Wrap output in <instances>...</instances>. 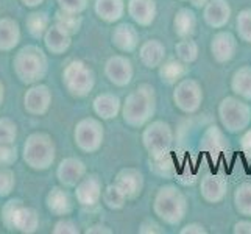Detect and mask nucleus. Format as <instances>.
<instances>
[{"label": "nucleus", "mask_w": 251, "mask_h": 234, "mask_svg": "<svg viewBox=\"0 0 251 234\" xmlns=\"http://www.w3.org/2000/svg\"><path fill=\"white\" fill-rule=\"evenodd\" d=\"M156 108V97H154V88L151 84H139L137 88L126 95L122 106L124 122L133 128H139L145 125L154 114Z\"/></svg>", "instance_id": "obj_1"}, {"label": "nucleus", "mask_w": 251, "mask_h": 234, "mask_svg": "<svg viewBox=\"0 0 251 234\" xmlns=\"http://www.w3.org/2000/svg\"><path fill=\"white\" fill-rule=\"evenodd\" d=\"M153 209L161 220L169 225H178L187 212L186 197L175 186H162L154 197Z\"/></svg>", "instance_id": "obj_2"}, {"label": "nucleus", "mask_w": 251, "mask_h": 234, "mask_svg": "<svg viewBox=\"0 0 251 234\" xmlns=\"http://www.w3.org/2000/svg\"><path fill=\"white\" fill-rule=\"evenodd\" d=\"M14 71L22 81L33 83L46 75L47 59L41 49L28 46L22 49L14 58Z\"/></svg>", "instance_id": "obj_3"}, {"label": "nucleus", "mask_w": 251, "mask_h": 234, "mask_svg": "<svg viewBox=\"0 0 251 234\" xmlns=\"http://www.w3.org/2000/svg\"><path fill=\"white\" fill-rule=\"evenodd\" d=\"M219 117L228 133H240L248 128L251 122V108L245 102L236 97H226L220 102Z\"/></svg>", "instance_id": "obj_4"}, {"label": "nucleus", "mask_w": 251, "mask_h": 234, "mask_svg": "<svg viewBox=\"0 0 251 234\" xmlns=\"http://www.w3.org/2000/svg\"><path fill=\"white\" fill-rule=\"evenodd\" d=\"M24 158L33 169H47L55 159V145L44 133L31 134L24 147Z\"/></svg>", "instance_id": "obj_5"}, {"label": "nucleus", "mask_w": 251, "mask_h": 234, "mask_svg": "<svg viewBox=\"0 0 251 234\" xmlns=\"http://www.w3.org/2000/svg\"><path fill=\"white\" fill-rule=\"evenodd\" d=\"M142 142L153 159L164 158V155L169 153L173 142V133L170 125L167 122H164V120L151 122L144 130Z\"/></svg>", "instance_id": "obj_6"}, {"label": "nucleus", "mask_w": 251, "mask_h": 234, "mask_svg": "<svg viewBox=\"0 0 251 234\" xmlns=\"http://www.w3.org/2000/svg\"><path fill=\"white\" fill-rule=\"evenodd\" d=\"M63 81L71 94L84 97L92 91L95 78L92 71L83 61H72L64 69Z\"/></svg>", "instance_id": "obj_7"}, {"label": "nucleus", "mask_w": 251, "mask_h": 234, "mask_svg": "<svg viewBox=\"0 0 251 234\" xmlns=\"http://www.w3.org/2000/svg\"><path fill=\"white\" fill-rule=\"evenodd\" d=\"M173 102L183 112H195L203 102V89L194 78H183L173 91Z\"/></svg>", "instance_id": "obj_8"}, {"label": "nucleus", "mask_w": 251, "mask_h": 234, "mask_svg": "<svg viewBox=\"0 0 251 234\" xmlns=\"http://www.w3.org/2000/svg\"><path fill=\"white\" fill-rule=\"evenodd\" d=\"M75 142L83 152H95L103 142V125L97 119H83L75 128Z\"/></svg>", "instance_id": "obj_9"}, {"label": "nucleus", "mask_w": 251, "mask_h": 234, "mask_svg": "<svg viewBox=\"0 0 251 234\" xmlns=\"http://www.w3.org/2000/svg\"><path fill=\"white\" fill-rule=\"evenodd\" d=\"M105 74L108 80L116 86H126L133 78V64L126 56L114 55L106 61Z\"/></svg>", "instance_id": "obj_10"}, {"label": "nucleus", "mask_w": 251, "mask_h": 234, "mask_svg": "<svg viewBox=\"0 0 251 234\" xmlns=\"http://www.w3.org/2000/svg\"><path fill=\"white\" fill-rule=\"evenodd\" d=\"M237 50V41L229 31H219L211 41V53L217 63H228Z\"/></svg>", "instance_id": "obj_11"}, {"label": "nucleus", "mask_w": 251, "mask_h": 234, "mask_svg": "<svg viewBox=\"0 0 251 234\" xmlns=\"http://www.w3.org/2000/svg\"><path fill=\"white\" fill-rule=\"evenodd\" d=\"M114 184L126 195V198H136L142 192L144 175L137 169L126 167L117 173Z\"/></svg>", "instance_id": "obj_12"}, {"label": "nucleus", "mask_w": 251, "mask_h": 234, "mask_svg": "<svg viewBox=\"0 0 251 234\" xmlns=\"http://www.w3.org/2000/svg\"><path fill=\"white\" fill-rule=\"evenodd\" d=\"M203 17L209 27L223 28L231 17V6L228 0H207V3L204 5Z\"/></svg>", "instance_id": "obj_13"}, {"label": "nucleus", "mask_w": 251, "mask_h": 234, "mask_svg": "<svg viewBox=\"0 0 251 234\" xmlns=\"http://www.w3.org/2000/svg\"><path fill=\"white\" fill-rule=\"evenodd\" d=\"M128 14L141 27H149L156 17L154 0H128Z\"/></svg>", "instance_id": "obj_14"}, {"label": "nucleus", "mask_w": 251, "mask_h": 234, "mask_svg": "<svg viewBox=\"0 0 251 234\" xmlns=\"http://www.w3.org/2000/svg\"><path fill=\"white\" fill-rule=\"evenodd\" d=\"M101 183L95 175H89L83 178L78 184H76V200L83 206H94L97 205L101 198Z\"/></svg>", "instance_id": "obj_15"}, {"label": "nucleus", "mask_w": 251, "mask_h": 234, "mask_svg": "<svg viewBox=\"0 0 251 234\" xmlns=\"http://www.w3.org/2000/svg\"><path fill=\"white\" fill-rule=\"evenodd\" d=\"M112 44L120 52H133L139 46V33L131 24H120L111 34Z\"/></svg>", "instance_id": "obj_16"}, {"label": "nucleus", "mask_w": 251, "mask_h": 234, "mask_svg": "<svg viewBox=\"0 0 251 234\" xmlns=\"http://www.w3.org/2000/svg\"><path fill=\"white\" fill-rule=\"evenodd\" d=\"M58 180L64 186H76L84 178L86 167L83 161L76 158H66L58 167Z\"/></svg>", "instance_id": "obj_17"}, {"label": "nucleus", "mask_w": 251, "mask_h": 234, "mask_svg": "<svg viewBox=\"0 0 251 234\" xmlns=\"http://www.w3.org/2000/svg\"><path fill=\"white\" fill-rule=\"evenodd\" d=\"M228 190V183L226 180L217 175H206L201 180L200 184V192L201 197L209 203H219L222 202Z\"/></svg>", "instance_id": "obj_18"}, {"label": "nucleus", "mask_w": 251, "mask_h": 234, "mask_svg": "<svg viewBox=\"0 0 251 234\" xmlns=\"http://www.w3.org/2000/svg\"><path fill=\"white\" fill-rule=\"evenodd\" d=\"M139 58L145 67H159L164 63V58H166V47L159 39H149L141 46Z\"/></svg>", "instance_id": "obj_19"}, {"label": "nucleus", "mask_w": 251, "mask_h": 234, "mask_svg": "<svg viewBox=\"0 0 251 234\" xmlns=\"http://www.w3.org/2000/svg\"><path fill=\"white\" fill-rule=\"evenodd\" d=\"M51 95L47 86L39 84L31 88L25 94V108H27L31 114H44L50 106Z\"/></svg>", "instance_id": "obj_20"}, {"label": "nucleus", "mask_w": 251, "mask_h": 234, "mask_svg": "<svg viewBox=\"0 0 251 234\" xmlns=\"http://www.w3.org/2000/svg\"><path fill=\"white\" fill-rule=\"evenodd\" d=\"M71 36L72 34L69 31L61 28L59 25L53 24L46 31V46L51 53H55V55L64 53L69 49V46H71Z\"/></svg>", "instance_id": "obj_21"}, {"label": "nucleus", "mask_w": 251, "mask_h": 234, "mask_svg": "<svg viewBox=\"0 0 251 234\" xmlns=\"http://www.w3.org/2000/svg\"><path fill=\"white\" fill-rule=\"evenodd\" d=\"M173 28L181 39L190 38L197 28V17L190 8H181L176 11L175 19H173Z\"/></svg>", "instance_id": "obj_22"}, {"label": "nucleus", "mask_w": 251, "mask_h": 234, "mask_svg": "<svg viewBox=\"0 0 251 234\" xmlns=\"http://www.w3.org/2000/svg\"><path fill=\"white\" fill-rule=\"evenodd\" d=\"M122 109L120 106V100L114 94H100L97 99L94 100V111L95 114L101 119H112L119 114V111Z\"/></svg>", "instance_id": "obj_23"}, {"label": "nucleus", "mask_w": 251, "mask_h": 234, "mask_svg": "<svg viewBox=\"0 0 251 234\" xmlns=\"http://www.w3.org/2000/svg\"><path fill=\"white\" fill-rule=\"evenodd\" d=\"M95 13L105 22H116L125 13L124 0H95Z\"/></svg>", "instance_id": "obj_24"}, {"label": "nucleus", "mask_w": 251, "mask_h": 234, "mask_svg": "<svg viewBox=\"0 0 251 234\" xmlns=\"http://www.w3.org/2000/svg\"><path fill=\"white\" fill-rule=\"evenodd\" d=\"M187 74L186 63L179 61V59H169L167 63H162L159 66V77L162 83L166 84H176L181 81Z\"/></svg>", "instance_id": "obj_25"}, {"label": "nucleus", "mask_w": 251, "mask_h": 234, "mask_svg": "<svg viewBox=\"0 0 251 234\" xmlns=\"http://www.w3.org/2000/svg\"><path fill=\"white\" fill-rule=\"evenodd\" d=\"M231 89L239 97L251 100V66H242L234 72L231 80Z\"/></svg>", "instance_id": "obj_26"}, {"label": "nucleus", "mask_w": 251, "mask_h": 234, "mask_svg": "<svg viewBox=\"0 0 251 234\" xmlns=\"http://www.w3.org/2000/svg\"><path fill=\"white\" fill-rule=\"evenodd\" d=\"M21 38L19 25L11 19L0 21V50L13 49Z\"/></svg>", "instance_id": "obj_27"}, {"label": "nucleus", "mask_w": 251, "mask_h": 234, "mask_svg": "<svg viewBox=\"0 0 251 234\" xmlns=\"http://www.w3.org/2000/svg\"><path fill=\"white\" fill-rule=\"evenodd\" d=\"M200 147L209 155H219L226 149V142H225V136L220 130L217 127H211L203 134Z\"/></svg>", "instance_id": "obj_28"}, {"label": "nucleus", "mask_w": 251, "mask_h": 234, "mask_svg": "<svg viewBox=\"0 0 251 234\" xmlns=\"http://www.w3.org/2000/svg\"><path fill=\"white\" fill-rule=\"evenodd\" d=\"M47 206L53 214L64 215L71 211V200H69V195L63 189L53 187L47 195Z\"/></svg>", "instance_id": "obj_29"}, {"label": "nucleus", "mask_w": 251, "mask_h": 234, "mask_svg": "<svg viewBox=\"0 0 251 234\" xmlns=\"http://www.w3.org/2000/svg\"><path fill=\"white\" fill-rule=\"evenodd\" d=\"M38 214L31 208H24L21 206L19 211L16 214V220H14V228L19 230L22 233H34L38 228Z\"/></svg>", "instance_id": "obj_30"}, {"label": "nucleus", "mask_w": 251, "mask_h": 234, "mask_svg": "<svg viewBox=\"0 0 251 234\" xmlns=\"http://www.w3.org/2000/svg\"><path fill=\"white\" fill-rule=\"evenodd\" d=\"M234 206L239 214L251 217V183H242L236 189Z\"/></svg>", "instance_id": "obj_31"}, {"label": "nucleus", "mask_w": 251, "mask_h": 234, "mask_svg": "<svg viewBox=\"0 0 251 234\" xmlns=\"http://www.w3.org/2000/svg\"><path fill=\"white\" fill-rule=\"evenodd\" d=\"M175 53L179 61L190 64L198 58V46L190 38H184L175 46Z\"/></svg>", "instance_id": "obj_32"}, {"label": "nucleus", "mask_w": 251, "mask_h": 234, "mask_svg": "<svg viewBox=\"0 0 251 234\" xmlns=\"http://www.w3.org/2000/svg\"><path fill=\"white\" fill-rule=\"evenodd\" d=\"M101 198H103V202H105V205L111 208V209H122L125 202L128 200L126 195L116 184L106 186V189L103 190V194H101Z\"/></svg>", "instance_id": "obj_33"}, {"label": "nucleus", "mask_w": 251, "mask_h": 234, "mask_svg": "<svg viewBox=\"0 0 251 234\" xmlns=\"http://www.w3.org/2000/svg\"><path fill=\"white\" fill-rule=\"evenodd\" d=\"M27 27L28 31L31 33V36L41 38L49 28V17L46 13H33L28 16L27 19Z\"/></svg>", "instance_id": "obj_34"}, {"label": "nucleus", "mask_w": 251, "mask_h": 234, "mask_svg": "<svg viewBox=\"0 0 251 234\" xmlns=\"http://www.w3.org/2000/svg\"><path fill=\"white\" fill-rule=\"evenodd\" d=\"M236 27H237L239 38L251 44V8H245V10H242L237 14Z\"/></svg>", "instance_id": "obj_35"}, {"label": "nucleus", "mask_w": 251, "mask_h": 234, "mask_svg": "<svg viewBox=\"0 0 251 234\" xmlns=\"http://www.w3.org/2000/svg\"><path fill=\"white\" fill-rule=\"evenodd\" d=\"M55 24L59 25L61 28L69 31L71 34L76 33L81 25V19L78 14H72V13H66V11H58L55 17Z\"/></svg>", "instance_id": "obj_36"}, {"label": "nucleus", "mask_w": 251, "mask_h": 234, "mask_svg": "<svg viewBox=\"0 0 251 234\" xmlns=\"http://www.w3.org/2000/svg\"><path fill=\"white\" fill-rule=\"evenodd\" d=\"M22 206L21 200H11L8 202L2 211V220L5 223L6 228L14 230V220H16V214L19 211V208Z\"/></svg>", "instance_id": "obj_37"}, {"label": "nucleus", "mask_w": 251, "mask_h": 234, "mask_svg": "<svg viewBox=\"0 0 251 234\" xmlns=\"http://www.w3.org/2000/svg\"><path fill=\"white\" fill-rule=\"evenodd\" d=\"M17 136L16 124L10 119H0V142L11 144Z\"/></svg>", "instance_id": "obj_38"}, {"label": "nucleus", "mask_w": 251, "mask_h": 234, "mask_svg": "<svg viewBox=\"0 0 251 234\" xmlns=\"http://www.w3.org/2000/svg\"><path fill=\"white\" fill-rule=\"evenodd\" d=\"M14 186V175L11 170L0 169V195H8Z\"/></svg>", "instance_id": "obj_39"}, {"label": "nucleus", "mask_w": 251, "mask_h": 234, "mask_svg": "<svg viewBox=\"0 0 251 234\" xmlns=\"http://www.w3.org/2000/svg\"><path fill=\"white\" fill-rule=\"evenodd\" d=\"M17 155H16V149L11 144H2L0 142V166H11V164L16 161Z\"/></svg>", "instance_id": "obj_40"}, {"label": "nucleus", "mask_w": 251, "mask_h": 234, "mask_svg": "<svg viewBox=\"0 0 251 234\" xmlns=\"http://www.w3.org/2000/svg\"><path fill=\"white\" fill-rule=\"evenodd\" d=\"M58 2L63 11L72 14H80L88 5V0H58Z\"/></svg>", "instance_id": "obj_41"}, {"label": "nucleus", "mask_w": 251, "mask_h": 234, "mask_svg": "<svg viewBox=\"0 0 251 234\" xmlns=\"http://www.w3.org/2000/svg\"><path fill=\"white\" fill-rule=\"evenodd\" d=\"M53 233H55V234H63V233L76 234V233H78V228H76V225H75L72 220H59V222L55 225Z\"/></svg>", "instance_id": "obj_42"}, {"label": "nucleus", "mask_w": 251, "mask_h": 234, "mask_svg": "<svg viewBox=\"0 0 251 234\" xmlns=\"http://www.w3.org/2000/svg\"><path fill=\"white\" fill-rule=\"evenodd\" d=\"M234 234H251V222L250 220H240L232 228Z\"/></svg>", "instance_id": "obj_43"}, {"label": "nucleus", "mask_w": 251, "mask_h": 234, "mask_svg": "<svg viewBox=\"0 0 251 234\" xmlns=\"http://www.w3.org/2000/svg\"><path fill=\"white\" fill-rule=\"evenodd\" d=\"M179 233L181 234H192V233H195V234H204L206 230H204L203 225H200V223H190V225H186V227L181 230Z\"/></svg>", "instance_id": "obj_44"}, {"label": "nucleus", "mask_w": 251, "mask_h": 234, "mask_svg": "<svg viewBox=\"0 0 251 234\" xmlns=\"http://www.w3.org/2000/svg\"><path fill=\"white\" fill-rule=\"evenodd\" d=\"M240 147H242V150H244L245 153L251 155V130H248V131L244 136H242Z\"/></svg>", "instance_id": "obj_45"}, {"label": "nucleus", "mask_w": 251, "mask_h": 234, "mask_svg": "<svg viewBox=\"0 0 251 234\" xmlns=\"http://www.w3.org/2000/svg\"><path fill=\"white\" fill-rule=\"evenodd\" d=\"M141 228H149V230H145L142 234H145V233H162V230H161L159 225L153 223V222H144V223L141 225Z\"/></svg>", "instance_id": "obj_46"}, {"label": "nucleus", "mask_w": 251, "mask_h": 234, "mask_svg": "<svg viewBox=\"0 0 251 234\" xmlns=\"http://www.w3.org/2000/svg\"><path fill=\"white\" fill-rule=\"evenodd\" d=\"M94 233H106V234H111L112 231L108 227H103V225H95V227H91V228L86 230V234H94Z\"/></svg>", "instance_id": "obj_47"}, {"label": "nucleus", "mask_w": 251, "mask_h": 234, "mask_svg": "<svg viewBox=\"0 0 251 234\" xmlns=\"http://www.w3.org/2000/svg\"><path fill=\"white\" fill-rule=\"evenodd\" d=\"M42 2H44V0H24V3L28 5V6H36V5H39Z\"/></svg>", "instance_id": "obj_48"}, {"label": "nucleus", "mask_w": 251, "mask_h": 234, "mask_svg": "<svg viewBox=\"0 0 251 234\" xmlns=\"http://www.w3.org/2000/svg\"><path fill=\"white\" fill-rule=\"evenodd\" d=\"M186 2H190V3L195 5V6H203V5L207 3V0H186Z\"/></svg>", "instance_id": "obj_49"}, {"label": "nucleus", "mask_w": 251, "mask_h": 234, "mask_svg": "<svg viewBox=\"0 0 251 234\" xmlns=\"http://www.w3.org/2000/svg\"><path fill=\"white\" fill-rule=\"evenodd\" d=\"M2 100H3V84L0 83V103H2Z\"/></svg>", "instance_id": "obj_50"}]
</instances>
